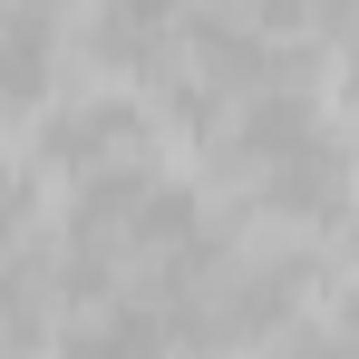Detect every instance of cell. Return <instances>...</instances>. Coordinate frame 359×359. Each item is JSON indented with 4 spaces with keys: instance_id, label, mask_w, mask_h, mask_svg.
<instances>
[{
    "instance_id": "6da1fadb",
    "label": "cell",
    "mask_w": 359,
    "mask_h": 359,
    "mask_svg": "<svg viewBox=\"0 0 359 359\" xmlns=\"http://www.w3.org/2000/svg\"><path fill=\"white\" fill-rule=\"evenodd\" d=\"M59 175L97 184L117 175V165H146V107H126V97H88V107H68V117H49V146H39Z\"/></svg>"
},
{
    "instance_id": "7a4b0ae2",
    "label": "cell",
    "mask_w": 359,
    "mask_h": 359,
    "mask_svg": "<svg viewBox=\"0 0 359 359\" xmlns=\"http://www.w3.org/2000/svg\"><path fill=\"white\" fill-rule=\"evenodd\" d=\"M252 184H262V204H272V214H292V224H320V214H340V204H350V146L320 126V136H301L292 156H272Z\"/></svg>"
},
{
    "instance_id": "3957f363",
    "label": "cell",
    "mask_w": 359,
    "mask_h": 359,
    "mask_svg": "<svg viewBox=\"0 0 359 359\" xmlns=\"http://www.w3.org/2000/svg\"><path fill=\"white\" fill-rule=\"evenodd\" d=\"M184 29V0H97V59L107 68H165Z\"/></svg>"
},
{
    "instance_id": "277c9868",
    "label": "cell",
    "mask_w": 359,
    "mask_h": 359,
    "mask_svg": "<svg viewBox=\"0 0 359 359\" xmlns=\"http://www.w3.org/2000/svg\"><path fill=\"white\" fill-rule=\"evenodd\" d=\"M156 350H165V330H156L146 311H126V301L88 311V320L59 340V359H156Z\"/></svg>"
},
{
    "instance_id": "5b68a950",
    "label": "cell",
    "mask_w": 359,
    "mask_h": 359,
    "mask_svg": "<svg viewBox=\"0 0 359 359\" xmlns=\"http://www.w3.org/2000/svg\"><path fill=\"white\" fill-rule=\"evenodd\" d=\"M29 330H39V320H29V292L0 272V359H10V350H29Z\"/></svg>"
},
{
    "instance_id": "8992f818",
    "label": "cell",
    "mask_w": 359,
    "mask_h": 359,
    "mask_svg": "<svg viewBox=\"0 0 359 359\" xmlns=\"http://www.w3.org/2000/svg\"><path fill=\"white\" fill-rule=\"evenodd\" d=\"M29 233V175H0V252Z\"/></svg>"
},
{
    "instance_id": "52a82bcc",
    "label": "cell",
    "mask_w": 359,
    "mask_h": 359,
    "mask_svg": "<svg viewBox=\"0 0 359 359\" xmlns=\"http://www.w3.org/2000/svg\"><path fill=\"white\" fill-rule=\"evenodd\" d=\"M350 117H359V59H350Z\"/></svg>"
},
{
    "instance_id": "ba28073f",
    "label": "cell",
    "mask_w": 359,
    "mask_h": 359,
    "mask_svg": "<svg viewBox=\"0 0 359 359\" xmlns=\"http://www.w3.org/2000/svg\"><path fill=\"white\" fill-rule=\"evenodd\" d=\"M10 117H20V107H10V88H0V126H10Z\"/></svg>"
}]
</instances>
